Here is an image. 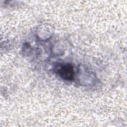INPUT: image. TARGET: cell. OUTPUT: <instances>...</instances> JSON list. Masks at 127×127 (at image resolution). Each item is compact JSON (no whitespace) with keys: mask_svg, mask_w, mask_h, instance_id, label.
<instances>
[{"mask_svg":"<svg viewBox=\"0 0 127 127\" xmlns=\"http://www.w3.org/2000/svg\"><path fill=\"white\" fill-rule=\"evenodd\" d=\"M56 72L64 79L71 80L74 77L73 66L70 64H61L56 67Z\"/></svg>","mask_w":127,"mask_h":127,"instance_id":"6da1fadb","label":"cell"}]
</instances>
